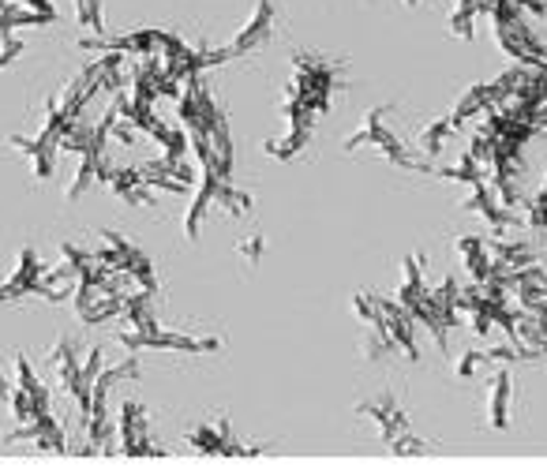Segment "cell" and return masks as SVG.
Wrapping results in <instances>:
<instances>
[{
    "label": "cell",
    "mask_w": 547,
    "mask_h": 468,
    "mask_svg": "<svg viewBox=\"0 0 547 468\" xmlns=\"http://www.w3.org/2000/svg\"><path fill=\"white\" fill-rule=\"evenodd\" d=\"M390 113H394V105H375V109H368L364 120L356 124V132L345 139V154H356L360 147H379L390 165H398V169H420V173H424V161H416L398 135L386 128V117H390Z\"/></svg>",
    "instance_id": "6da1fadb"
},
{
    "label": "cell",
    "mask_w": 547,
    "mask_h": 468,
    "mask_svg": "<svg viewBox=\"0 0 547 468\" xmlns=\"http://www.w3.org/2000/svg\"><path fill=\"white\" fill-rule=\"evenodd\" d=\"M117 435H120V450L128 457H150V454H165L162 446H154L150 439V412L135 401H124L117 416Z\"/></svg>",
    "instance_id": "7a4b0ae2"
},
{
    "label": "cell",
    "mask_w": 547,
    "mask_h": 468,
    "mask_svg": "<svg viewBox=\"0 0 547 468\" xmlns=\"http://www.w3.org/2000/svg\"><path fill=\"white\" fill-rule=\"evenodd\" d=\"M120 345L124 349H169V352H218L222 337H192V334H169V330H154V334H135V330H120Z\"/></svg>",
    "instance_id": "3957f363"
},
{
    "label": "cell",
    "mask_w": 547,
    "mask_h": 468,
    "mask_svg": "<svg viewBox=\"0 0 547 468\" xmlns=\"http://www.w3.org/2000/svg\"><path fill=\"white\" fill-rule=\"evenodd\" d=\"M274 19H278V8H274V0H255V12L252 19L237 30V38L225 45V53L229 60L237 57H248L255 49H263V45L274 42Z\"/></svg>",
    "instance_id": "277c9868"
},
{
    "label": "cell",
    "mask_w": 547,
    "mask_h": 468,
    "mask_svg": "<svg viewBox=\"0 0 547 468\" xmlns=\"http://www.w3.org/2000/svg\"><path fill=\"white\" fill-rule=\"evenodd\" d=\"M199 454H218V457H244V454H263L259 446H244V442L233 435V424H229V416L222 420H210V424H199L192 427V435H188Z\"/></svg>",
    "instance_id": "5b68a950"
},
{
    "label": "cell",
    "mask_w": 547,
    "mask_h": 468,
    "mask_svg": "<svg viewBox=\"0 0 547 468\" xmlns=\"http://www.w3.org/2000/svg\"><path fill=\"white\" fill-rule=\"evenodd\" d=\"M461 210H465V214H480L495 233H510V229L525 225V218H521L518 210L499 203V195H495V188H491L488 180H484V184H473V195L461 203Z\"/></svg>",
    "instance_id": "8992f818"
},
{
    "label": "cell",
    "mask_w": 547,
    "mask_h": 468,
    "mask_svg": "<svg viewBox=\"0 0 547 468\" xmlns=\"http://www.w3.org/2000/svg\"><path fill=\"white\" fill-rule=\"evenodd\" d=\"M356 416L375 420V424H379V431H383L386 446H390L394 439H401V435L409 431V416H405V409H401L398 397L390 394V390L368 397V401H360V405H356Z\"/></svg>",
    "instance_id": "52a82bcc"
},
{
    "label": "cell",
    "mask_w": 547,
    "mask_h": 468,
    "mask_svg": "<svg viewBox=\"0 0 547 468\" xmlns=\"http://www.w3.org/2000/svg\"><path fill=\"white\" fill-rule=\"evenodd\" d=\"M42 274H45V266H42V259H38V251L23 248L19 251L15 274L0 285V304H19V300L38 296V281H42Z\"/></svg>",
    "instance_id": "ba28073f"
},
{
    "label": "cell",
    "mask_w": 547,
    "mask_h": 468,
    "mask_svg": "<svg viewBox=\"0 0 547 468\" xmlns=\"http://www.w3.org/2000/svg\"><path fill=\"white\" fill-rule=\"evenodd\" d=\"M510 405H514V371L506 364H499L491 371L488 397H484V409H488V427L491 431H510Z\"/></svg>",
    "instance_id": "9c48e42d"
},
{
    "label": "cell",
    "mask_w": 547,
    "mask_h": 468,
    "mask_svg": "<svg viewBox=\"0 0 547 468\" xmlns=\"http://www.w3.org/2000/svg\"><path fill=\"white\" fill-rule=\"evenodd\" d=\"M375 304H379V311H383V322H386V330H390V337H394L398 352H405L409 360H420V349H416V319H413V315L401 308L398 300H390V296L375 293Z\"/></svg>",
    "instance_id": "30bf717a"
},
{
    "label": "cell",
    "mask_w": 547,
    "mask_h": 468,
    "mask_svg": "<svg viewBox=\"0 0 547 468\" xmlns=\"http://www.w3.org/2000/svg\"><path fill=\"white\" fill-rule=\"evenodd\" d=\"M454 248H458V255L465 259V270H469V278L473 281H491L495 274H506V270L495 266V259H491L488 240H484V236H458V240H454Z\"/></svg>",
    "instance_id": "8fae6325"
},
{
    "label": "cell",
    "mask_w": 547,
    "mask_h": 468,
    "mask_svg": "<svg viewBox=\"0 0 547 468\" xmlns=\"http://www.w3.org/2000/svg\"><path fill=\"white\" fill-rule=\"evenodd\" d=\"M8 143L27 154L30 169H34L38 180H49V176H53V165H57V154H60V147L53 139H45V135H34V139H30V135H8Z\"/></svg>",
    "instance_id": "7c38bea8"
},
{
    "label": "cell",
    "mask_w": 547,
    "mask_h": 468,
    "mask_svg": "<svg viewBox=\"0 0 547 468\" xmlns=\"http://www.w3.org/2000/svg\"><path fill=\"white\" fill-rule=\"evenodd\" d=\"M210 206H214V173L199 169V188H195L192 206L184 214V240H199V229H203V218H207Z\"/></svg>",
    "instance_id": "4fadbf2b"
},
{
    "label": "cell",
    "mask_w": 547,
    "mask_h": 468,
    "mask_svg": "<svg viewBox=\"0 0 547 468\" xmlns=\"http://www.w3.org/2000/svg\"><path fill=\"white\" fill-rule=\"evenodd\" d=\"M488 251H491V259H495V266L499 270H521V266H533V263H540L536 259V248L533 244H525V240H488Z\"/></svg>",
    "instance_id": "5bb4252c"
},
{
    "label": "cell",
    "mask_w": 547,
    "mask_h": 468,
    "mask_svg": "<svg viewBox=\"0 0 547 468\" xmlns=\"http://www.w3.org/2000/svg\"><path fill=\"white\" fill-rule=\"evenodd\" d=\"M49 360H53V367H57V379L60 386L68 390V394H79V352H75V341L72 337H60L57 345H53V352H49Z\"/></svg>",
    "instance_id": "9a60e30c"
},
{
    "label": "cell",
    "mask_w": 547,
    "mask_h": 468,
    "mask_svg": "<svg viewBox=\"0 0 547 468\" xmlns=\"http://www.w3.org/2000/svg\"><path fill=\"white\" fill-rule=\"evenodd\" d=\"M401 289H398V304L409 315H413V308L424 300V293H428V281H424V266H420V255H409L405 259V266H401Z\"/></svg>",
    "instance_id": "2e32d148"
},
{
    "label": "cell",
    "mask_w": 547,
    "mask_h": 468,
    "mask_svg": "<svg viewBox=\"0 0 547 468\" xmlns=\"http://www.w3.org/2000/svg\"><path fill=\"white\" fill-rule=\"evenodd\" d=\"M424 173H435V176H443V180H458V184H469V188L488 180V169H484L473 154H465L458 165H424Z\"/></svg>",
    "instance_id": "e0dca14e"
},
{
    "label": "cell",
    "mask_w": 547,
    "mask_h": 468,
    "mask_svg": "<svg viewBox=\"0 0 547 468\" xmlns=\"http://www.w3.org/2000/svg\"><path fill=\"white\" fill-rule=\"evenodd\" d=\"M308 139H311V128L289 124V132L281 135V139H267V143H263V154H270V158H278V161H293L300 150L308 147Z\"/></svg>",
    "instance_id": "ac0fdd59"
},
{
    "label": "cell",
    "mask_w": 547,
    "mask_h": 468,
    "mask_svg": "<svg viewBox=\"0 0 547 468\" xmlns=\"http://www.w3.org/2000/svg\"><path fill=\"white\" fill-rule=\"evenodd\" d=\"M360 352H364V360H386V356H394V352H398V345H394V337H390V330H386L383 319L368 326Z\"/></svg>",
    "instance_id": "d6986e66"
},
{
    "label": "cell",
    "mask_w": 547,
    "mask_h": 468,
    "mask_svg": "<svg viewBox=\"0 0 547 468\" xmlns=\"http://www.w3.org/2000/svg\"><path fill=\"white\" fill-rule=\"evenodd\" d=\"M15 375H19V390H27L30 401L38 405V409H49V390H45V382L34 375V367L23 352H15Z\"/></svg>",
    "instance_id": "ffe728a7"
},
{
    "label": "cell",
    "mask_w": 547,
    "mask_h": 468,
    "mask_svg": "<svg viewBox=\"0 0 547 468\" xmlns=\"http://www.w3.org/2000/svg\"><path fill=\"white\" fill-rule=\"evenodd\" d=\"M458 132V124H454V117H450V109H446L443 117L439 120H431L428 128H424V135H420V150H424V154H439V150H443V143L446 139H450V135Z\"/></svg>",
    "instance_id": "44dd1931"
},
{
    "label": "cell",
    "mask_w": 547,
    "mask_h": 468,
    "mask_svg": "<svg viewBox=\"0 0 547 468\" xmlns=\"http://www.w3.org/2000/svg\"><path fill=\"white\" fill-rule=\"evenodd\" d=\"M495 360H491V352L488 349H465L458 356V364H454V375L458 379H476L480 371H495Z\"/></svg>",
    "instance_id": "7402d4cb"
},
{
    "label": "cell",
    "mask_w": 547,
    "mask_h": 468,
    "mask_svg": "<svg viewBox=\"0 0 547 468\" xmlns=\"http://www.w3.org/2000/svg\"><path fill=\"white\" fill-rule=\"evenodd\" d=\"M105 161V158H102ZM94 169H98V158H90V154H79V169H75V176H72V184H68V191H64V199H83V191L98 180L94 176Z\"/></svg>",
    "instance_id": "603a6c76"
},
{
    "label": "cell",
    "mask_w": 547,
    "mask_h": 468,
    "mask_svg": "<svg viewBox=\"0 0 547 468\" xmlns=\"http://www.w3.org/2000/svg\"><path fill=\"white\" fill-rule=\"evenodd\" d=\"M75 15H79V27L94 30V38H102V34H105L102 0H75Z\"/></svg>",
    "instance_id": "cb8c5ba5"
},
{
    "label": "cell",
    "mask_w": 547,
    "mask_h": 468,
    "mask_svg": "<svg viewBox=\"0 0 547 468\" xmlns=\"http://www.w3.org/2000/svg\"><path fill=\"white\" fill-rule=\"evenodd\" d=\"M237 251H240V259H244V263H248V266H259V259L267 255V236H263V233H248V236H240Z\"/></svg>",
    "instance_id": "d4e9b609"
},
{
    "label": "cell",
    "mask_w": 547,
    "mask_h": 468,
    "mask_svg": "<svg viewBox=\"0 0 547 468\" xmlns=\"http://www.w3.org/2000/svg\"><path fill=\"white\" fill-rule=\"evenodd\" d=\"M60 259H64V263H72L75 270H83V266L94 263V251L79 248V244H60Z\"/></svg>",
    "instance_id": "484cf974"
},
{
    "label": "cell",
    "mask_w": 547,
    "mask_h": 468,
    "mask_svg": "<svg viewBox=\"0 0 547 468\" xmlns=\"http://www.w3.org/2000/svg\"><path fill=\"white\" fill-rule=\"evenodd\" d=\"M23 49H27V45H23V38H15V34H8V38L0 42V68H12L15 60L23 57Z\"/></svg>",
    "instance_id": "4316f807"
},
{
    "label": "cell",
    "mask_w": 547,
    "mask_h": 468,
    "mask_svg": "<svg viewBox=\"0 0 547 468\" xmlns=\"http://www.w3.org/2000/svg\"><path fill=\"white\" fill-rule=\"evenodd\" d=\"M109 139H117V143H124V147H132V143H139V128L117 117V124H113V135H109Z\"/></svg>",
    "instance_id": "83f0119b"
},
{
    "label": "cell",
    "mask_w": 547,
    "mask_h": 468,
    "mask_svg": "<svg viewBox=\"0 0 547 468\" xmlns=\"http://www.w3.org/2000/svg\"><path fill=\"white\" fill-rule=\"evenodd\" d=\"M27 8H34V12H42V15H53V0H23Z\"/></svg>",
    "instance_id": "f1b7e54d"
},
{
    "label": "cell",
    "mask_w": 547,
    "mask_h": 468,
    "mask_svg": "<svg viewBox=\"0 0 547 468\" xmlns=\"http://www.w3.org/2000/svg\"><path fill=\"white\" fill-rule=\"evenodd\" d=\"M12 397V386H8V379H4V371H0V405Z\"/></svg>",
    "instance_id": "f546056e"
},
{
    "label": "cell",
    "mask_w": 547,
    "mask_h": 468,
    "mask_svg": "<svg viewBox=\"0 0 547 468\" xmlns=\"http://www.w3.org/2000/svg\"><path fill=\"white\" fill-rule=\"evenodd\" d=\"M401 4H405V8H420V0H401Z\"/></svg>",
    "instance_id": "4dcf8cb0"
},
{
    "label": "cell",
    "mask_w": 547,
    "mask_h": 468,
    "mask_svg": "<svg viewBox=\"0 0 547 468\" xmlns=\"http://www.w3.org/2000/svg\"><path fill=\"white\" fill-rule=\"evenodd\" d=\"M0 42H4V30H0Z\"/></svg>",
    "instance_id": "1f68e13d"
},
{
    "label": "cell",
    "mask_w": 547,
    "mask_h": 468,
    "mask_svg": "<svg viewBox=\"0 0 547 468\" xmlns=\"http://www.w3.org/2000/svg\"><path fill=\"white\" fill-rule=\"evenodd\" d=\"M450 4H454V0H450Z\"/></svg>",
    "instance_id": "d6a6232c"
}]
</instances>
